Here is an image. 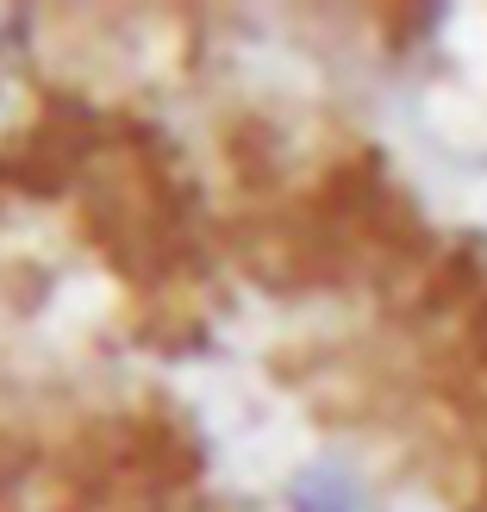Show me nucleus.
Returning <instances> with one entry per match:
<instances>
[{
  "label": "nucleus",
  "mask_w": 487,
  "mask_h": 512,
  "mask_svg": "<svg viewBox=\"0 0 487 512\" xmlns=\"http://www.w3.org/2000/svg\"><path fill=\"white\" fill-rule=\"evenodd\" d=\"M288 500L294 512H363V481L338 463H313V469H300Z\"/></svg>",
  "instance_id": "f257e3e1"
}]
</instances>
